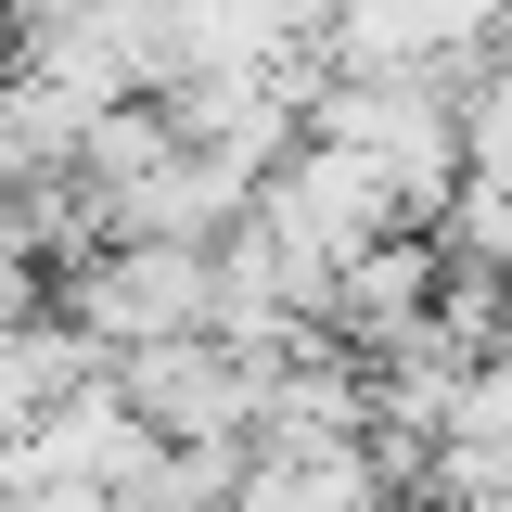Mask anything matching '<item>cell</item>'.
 Masks as SVG:
<instances>
[{"instance_id": "cell-1", "label": "cell", "mask_w": 512, "mask_h": 512, "mask_svg": "<svg viewBox=\"0 0 512 512\" xmlns=\"http://www.w3.org/2000/svg\"><path fill=\"white\" fill-rule=\"evenodd\" d=\"M256 218H269V244L308 269V295L333 308V282H346V256H372L384 231H397V192H384V167L359 154V141H295L282 167H269V192H256Z\"/></svg>"}, {"instance_id": "cell-2", "label": "cell", "mask_w": 512, "mask_h": 512, "mask_svg": "<svg viewBox=\"0 0 512 512\" xmlns=\"http://www.w3.org/2000/svg\"><path fill=\"white\" fill-rule=\"evenodd\" d=\"M64 320H90L103 346H154V333H205L218 320V244H180V231H116L90 244L52 282Z\"/></svg>"}, {"instance_id": "cell-3", "label": "cell", "mask_w": 512, "mask_h": 512, "mask_svg": "<svg viewBox=\"0 0 512 512\" xmlns=\"http://www.w3.org/2000/svg\"><path fill=\"white\" fill-rule=\"evenodd\" d=\"M116 384L141 397V423L180 448H244L256 410H269V359H244L218 320L205 333H154V346H116Z\"/></svg>"}, {"instance_id": "cell-4", "label": "cell", "mask_w": 512, "mask_h": 512, "mask_svg": "<svg viewBox=\"0 0 512 512\" xmlns=\"http://www.w3.org/2000/svg\"><path fill=\"white\" fill-rule=\"evenodd\" d=\"M436 295H448V244L423 231V218H397L372 256H346V282H333V333L359 346V359H384V346H410V333H436Z\"/></svg>"}, {"instance_id": "cell-5", "label": "cell", "mask_w": 512, "mask_h": 512, "mask_svg": "<svg viewBox=\"0 0 512 512\" xmlns=\"http://www.w3.org/2000/svg\"><path fill=\"white\" fill-rule=\"evenodd\" d=\"M77 141H90V103H77V90H52L26 52H0V192L64 180V167H77Z\"/></svg>"}, {"instance_id": "cell-6", "label": "cell", "mask_w": 512, "mask_h": 512, "mask_svg": "<svg viewBox=\"0 0 512 512\" xmlns=\"http://www.w3.org/2000/svg\"><path fill=\"white\" fill-rule=\"evenodd\" d=\"M436 244H448V269H512V180L500 167H461V192L436 205Z\"/></svg>"}, {"instance_id": "cell-7", "label": "cell", "mask_w": 512, "mask_h": 512, "mask_svg": "<svg viewBox=\"0 0 512 512\" xmlns=\"http://www.w3.org/2000/svg\"><path fill=\"white\" fill-rule=\"evenodd\" d=\"M295 13H308V39H333V13H346V0H295Z\"/></svg>"}, {"instance_id": "cell-8", "label": "cell", "mask_w": 512, "mask_h": 512, "mask_svg": "<svg viewBox=\"0 0 512 512\" xmlns=\"http://www.w3.org/2000/svg\"><path fill=\"white\" fill-rule=\"evenodd\" d=\"M0 13H39V0H0Z\"/></svg>"}]
</instances>
